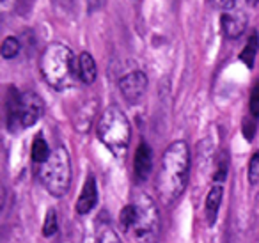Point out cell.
I'll use <instances>...</instances> for the list:
<instances>
[{"instance_id": "cell-2", "label": "cell", "mask_w": 259, "mask_h": 243, "mask_svg": "<svg viewBox=\"0 0 259 243\" xmlns=\"http://www.w3.org/2000/svg\"><path fill=\"white\" fill-rule=\"evenodd\" d=\"M119 224L135 243H158L160 211L148 193H135L134 200L119 213Z\"/></svg>"}, {"instance_id": "cell-14", "label": "cell", "mask_w": 259, "mask_h": 243, "mask_svg": "<svg viewBox=\"0 0 259 243\" xmlns=\"http://www.w3.org/2000/svg\"><path fill=\"white\" fill-rule=\"evenodd\" d=\"M30 153H32V160L36 161V164H45V161L50 158L52 151H50V147H48L43 135H37L36 139H34L32 151H30Z\"/></svg>"}, {"instance_id": "cell-21", "label": "cell", "mask_w": 259, "mask_h": 243, "mask_svg": "<svg viewBox=\"0 0 259 243\" xmlns=\"http://www.w3.org/2000/svg\"><path fill=\"white\" fill-rule=\"evenodd\" d=\"M254 132H255V119L252 117V119H245L243 121V133H245V137H247L248 140L254 137Z\"/></svg>"}, {"instance_id": "cell-3", "label": "cell", "mask_w": 259, "mask_h": 243, "mask_svg": "<svg viewBox=\"0 0 259 243\" xmlns=\"http://www.w3.org/2000/svg\"><path fill=\"white\" fill-rule=\"evenodd\" d=\"M41 75L55 91H64L75 86L78 66L75 64L73 52L62 43H52L45 48L39 61Z\"/></svg>"}, {"instance_id": "cell-8", "label": "cell", "mask_w": 259, "mask_h": 243, "mask_svg": "<svg viewBox=\"0 0 259 243\" xmlns=\"http://www.w3.org/2000/svg\"><path fill=\"white\" fill-rule=\"evenodd\" d=\"M220 23H222V30L226 37L236 39L247 29V15L243 11H227L222 15Z\"/></svg>"}, {"instance_id": "cell-6", "label": "cell", "mask_w": 259, "mask_h": 243, "mask_svg": "<svg viewBox=\"0 0 259 243\" xmlns=\"http://www.w3.org/2000/svg\"><path fill=\"white\" fill-rule=\"evenodd\" d=\"M8 126L11 132L30 128L39 121L43 114V101L32 91L20 94L16 87H11L8 94Z\"/></svg>"}, {"instance_id": "cell-9", "label": "cell", "mask_w": 259, "mask_h": 243, "mask_svg": "<svg viewBox=\"0 0 259 243\" xmlns=\"http://www.w3.org/2000/svg\"><path fill=\"white\" fill-rule=\"evenodd\" d=\"M98 204V186L94 176H89L83 185L82 192L76 200V213L78 215H87L89 211H93Z\"/></svg>"}, {"instance_id": "cell-13", "label": "cell", "mask_w": 259, "mask_h": 243, "mask_svg": "<svg viewBox=\"0 0 259 243\" xmlns=\"http://www.w3.org/2000/svg\"><path fill=\"white\" fill-rule=\"evenodd\" d=\"M257 47H259L257 34H252V36L247 39V45H245V48L241 50V54H240V59L245 62V66H247L248 69L254 68L255 55H257Z\"/></svg>"}, {"instance_id": "cell-11", "label": "cell", "mask_w": 259, "mask_h": 243, "mask_svg": "<svg viewBox=\"0 0 259 243\" xmlns=\"http://www.w3.org/2000/svg\"><path fill=\"white\" fill-rule=\"evenodd\" d=\"M222 197H224L222 185H213L211 190L208 192V195H206L204 208H206V218H208L209 225L215 224L217 215H219V210H220V204H222Z\"/></svg>"}, {"instance_id": "cell-23", "label": "cell", "mask_w": 259, "mask_h": 243, "mask_svg": "<svg viewBox=\"0 0 259 243\" xmlns=\"http://www.w3.org/2000/svg\"><path fill=\"white\" fill-rule=\"evenodd\" d=\"M105 2H107V0H87V8H89L91 13L100 11V9L105 6Z\"/></svg>"}, {"instance_id": "cell-16", "label": "cell", "mask_w": 259, "mask_h": 243, "mask_svg": "<svg viewBox=\"0 0 259 243\" xmlns=\"http://www.w3.org/2000/svg\"><path fill=\"white\" fill-rule=\"evenodd\" d=\"M18 52H20V41L13 36L6 37L4 43H2V48H0L2 57L4 59H15L16 55H18Z\"/></svg>"}, {"instance_id": "cell-7", "label": "cell", "mask_w": 259, "mask_h": 243, "mask_svg": "<svg viewBox=\"0 0 259 243\" xmlns=\"http://www.w3.org/2000/svg\"><path fill=\"white\" fill-rule=\"evenodd\" d=\"M148 84L149 82L146 73L134 71V73H128V75L119 80V89H121V94L124 96V100H128L130 103H137L144 96L146 89H148Z\"/></svg>"}, {"instance_id": "cell-4", "label": "cell", "mask_w": 259, "mask_h": 243, "mask_svg": "<svg viewBox=\"0 0 259 243\" xmlns=\"http://www.w3.org/2000/svg\"><path fill=\"white\" fill-rule=\"evenodd\" d=\"M96 132L98 139L110 153H114L115 156H122L126 153L132 139V126L126 114L117 105H110L108 108H105V112L100 115Z\"/></svg>"}, {"instance_id": "cell-20", "label": "cell", "mask_w": 259, "mask_h": 243, "mask_svg": "<svg viewBox=\"0 0 259 243\" xmlns=\"http://www.w3.org/2000/svg\"><path fill=\"white\" fill-rule=\"evenodd\" d=\"M100 243H121V239H119V236L115 231H112V229H105L100 236Z\"/></svg>"}, {"instance_id": "cell-18", "label": "cell", "mask_w": 259, "mask_h": 243, "mask_svg": "<svg viewBox=\"0 0 259 243\" xmlns=\"http://www.w3.org/2000/svg\"><path fill=\"white\" fill-rule=\"evenodd\" d=\"M250 114L254 119L259 117V82L252 87L250 93Z\"/></svg>"}, {"instance_id": "cell-5", "label": "cell", "mask_w": 259, "mask_h": 243, "mask_svg": "<svg viewBox=\"0 0 259 243\" xmlns=\"http://www.w3.org/2000/svg\"><path fill=\"white\" fill-rule=\"evenodd\" d=\"M37 174H39V181L43 183L50 195L57 197V199L64 197L68 193L73 178L71 158H69L68 149L64 146L55 147L50 158L45 164H41Z\"/></svg>"}, {"instance_id": "cell-19", "label": "cell", "mask_w": 259, "mask_h": 243, "mask_svg": "<svg viewBox=\"0 0 259 243\" xmlns=\"http://www.w3.org/2000/svg\"><path fill=\"white\" fill-rule=\"evenodd\" d=\"M227 167H229V160H227L226 156H222V158H220V161H219V167H217L215 176H213V179H215L219 185L227 178Z\"/></svg>"}, {"instance_id": "cell-22", "label": "cell", "mask_w": 259, "mask_h": 243, "mask_svg": "<svg viewBox=\"0 0 259 243\" xmlns=\"http://www.w3.org/2000/svg\"><path fill=\"white\" fill-rule=\"evenodd\" d=\"M213 4H215L219 9H222L224 13H227V11H233L234 9L236 0H213Z\"/></svg>"}, {"instance_id": "cell-17", "label": "cell", "mask_w": 259, "mask_h": 243, "mask_svg": "<svg viewBox=\"0 0 259 243\" xmlns=\"http://www.w3.org/2000/svg\"><path fill=\"white\" fill-rule=\"evenodd\" d=\"M248 181L252 185H257L259 183V151L252 154L250 161H248Z\"/></svg>"}, {"instance_id": "cell-26", "label": "cell", "mask_w": 259, "mask_h": 243, "mask_svg": "<svg viewBox=\"0 0 259 243\" xmlns=\"http://www.w3.org/2000/svg\"><path fill=\"white\" fill-rule=\"evenodd\" d=\"M257 243H259V239H257Z\"/></svg>"}, {"instance_id": "cell-12", "label": "cell", "mask_w": 259, "mask_h": 243, "mask_svg": "<svg viewBox=\"0 0 259 243\" xmlns=\"http://www.w3.org/2000/svg\"><path fill=\"white\" fill-rule=\"evenodd\" d=\"M78 76L83 84H93L98 76V71H96V62H94L93 55L89 52H82L78 57Z\"/></svg>"}, {"instance_id": "cell-24", "label": "cell", "mask_w": 259, "mask_h": 243, "mask_svg": "<svg viewBox=\"0 0 259 243\" xmlns=\"http://www.w3.org/2000/svg\"><path fill=\"white\" fill-rule=\"evenodd\" d=\"M13 4H15V0H0V8L4 13H8L13 8Z\"/></svg>"}, {"instance_id": "cell-25", "label": "cell", "mask_w": 259, "mask_h": 243, "mask_svg": "<svg viewBox=\"0 0 259 243\" xmlns=\"http://www.w3.org/2000/svg\"><path fill=\"white\" fill-rule=\"evenodd\" d=\"M257 2L259 0H247V4H250V6H257Z\"/></svg>"}, {"instance_id": "cell-10", "label": "cell", "mask_w": 259, "mask_h": 243, "mask_svg": "<svg viewBox=\"0 0 259 243\" xmlns=\"http://www.w3.org/2000/svg\"><path fill=\"white\" fill-rule=\"evenodd\" d=\"M134 169H135V176H137L141 181L149 178L153 171V153L151 147L146 142H141L135 151V160H134Z\"/></svg>"}, {"instance_id": "cell-1", "label": "cell", "mask_w": 259, "mask_h": 243, "mask_svg": "<svg viewBox=\"0 0 259 243\" xmlns=\"http://www.w3.org/2000/svg\"><path fill=\"white\" fill-rule=\"evenodd\" d=\"M190 172V149L185 140L172 142L162 154V164L158 172V197L162 202L172 204L181 197L188 183Z\"/></svg>"}, {"instance_id": "cell-15", "label": "cell", "mask_w": 259, "mask_h": 243, "mask_svg": "<svg viewBox=\"0 0 259 243\" xmlns=\"http://www.w3.org/2000/svg\"><path fill=\"white\" fill-rule=\"evenodd\" d=\"M57 231H59L57 211H55V210H48L47 218H45V224H43V236H47V238H52V236H54Z\"/></svg>"}]
</instances>
